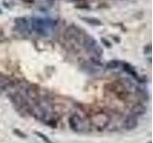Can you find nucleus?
Segmentation results:
<instances>
[{
    "label": "nucleus",
    "mask_w": 153,
    "mask_h": 143,
    "mask_svg": "<svg viewBox=\"0 0 153 143\" xmlns=\"http://www.w3.org/2000/svg\"><path fill=\"white\" fill-rule=\"evenodd\" d=\"M56 21L48 18H33L32 21V27L37 33L41 35H48L50 30L54 29Z\"/></svg>",
    "instance_id": "1"
},
{
    "label": "nucleus",
    "mask_w": 153,
    "mask_h": 143,
    "mask_svg": "<svg viewBox=\"0 0 153 143\" xmlns=\"http://www.w3.org/2000/svg\"><path fill=\"white\" fill-rule=\"evenodd\" d=\"M110 117L109 116L102 111H97L90 114L89 116V121L92 125L98 129H103L105 128L109 123Z\"/></svg>",
    "instance_id": "2"
},
{
    "label": "nucleus",
    "mask_w": 153,
    "mask_h": 143,
    "mask_svg": "<svg viewBox=\"0 0 153 143\" xmlns=\"http://www.w3.org/2000/svg\"><path fill=\"white\" fill-rule=\"evenodd\" d=\"M70 127L76 132H86L88 130V124L80 116L76 114H72L69 118Z\"/></svg>",
    "instance_id": "3"
},
{
    "label": "nucleus",
    "mask_w": 153,
    "mask_h": 143,
    "mask_svg": "<svg viewBox=\"0 0 153 143\" xmlns=\"http://www.w3.org/2000/svg\"><path fill=\"white\" fill-rule=\"evenodd\" d=\"M107 89L112 92L119 99H126L128 97V92L126 88L121 83L118 82V81H113V82L109 83L107 85Z\"/></svg>",
    "instance_id": "4"
},
{
    "label": "nucleus",
    "mask_w": 153,
    "mask_h": 143,
    "mask_svg": "<svg viewBox=\"0 0 153 143\" xmlns=\"http://www.w3.org/2000/svg\"><path fill=\"white\" fill-rule=\"evenodd\" d=\"M81 20H83L84 22L90 24L92 26H102V23L100 19L96 18V17H88V16H83V17H80Z\"/></svg>",
    "instance_id": "5"
},
{
    "label": "nucleus",
    "mask_w": 153,
    "mask_h": 143,
    "mask_svg": "<svg viewBox=\"0 0 153 143\" xmlns=\"http://www.w3.org/2000/svg\"><path fill=\"white\" fill-rule=\"evenodd\" d=\"M124 124H126V126L128 129L133 128V127H135L137 125V119H136V117L130 116H128L126 119V122H124Z\"/></svg>",
    "instance_id": "6"
},
{
    "label": "nucleus",
    "mask_w": 153,
    "mask_h": 143,
    "mask_svg": "<svg viewBox=\"0 0 153 143\" xmlns=\"http://www.w3.org/2000/svg\"><path fill=\"white\" fill-rule=\"evenodd\" d=\"M9 84H10L9 78L0 74V89H5Z\"/></svg>",
    "instance_id": "7"
},
{
    "label": "nucleus",
    "mask_w": 153,
    "mask_h": 143,
    "mask_svg": "<svg viewBox=\"0 0 153 143\" xmlns=\"http://www.w3.org/2000/svg\"><path fill=\"white\" fill-rule=\"evenodd\" d=\"M118 64L119 63H118L117 60H111L106 64V67L108 69H113V68H116V67L118 66Z\"/></svg>",
    "instance_id": "8"
},
{
    "label": "nucleus",
    "mask_w": 153,
    "mask_h": 143,
    "mask_svg": "<svg viewBox=\"0 0 153 143\" xmlns=\"http://www.w3.org/2000/svg\"><path fill=\"white\" fill-rule=\"evenodd\" d=\"M102 42L103 43V44L106 46V47H108V48H111V44H110V42L109 41H107V40H105L104 38H102Z\"/></svg>",
    "instance_id": "9"
},
{
    "label": "nucleus",
    "mask_w": 153,
    "mask_h": 143,
    "mask_svg": "<svg viewBox=\"0 0 153 143\" xmlns=\"http://www.w3.org/2000/svg\"><path fill=\"white\" fill-rule=\"evenodd\" d=\"M23 2H25V3H28V4H31V3H33L35 0H22Z\"/></svg>",
    "instance_id": "10"
},
{
    "label": "nucleus",
    "mask_w": 153,
    "mask_h": 143,
    "mask_svg": "<svg viewBox=\"0 0 153 143\" xmlns=\"http://www.w3.org/2000/svg\"><path fill=\"white\" fill-rule=\"evenodd\" d=\"M2 13V11H1V9H0V14H1Z\"/></svg>",
    "instance_id": "11"
}]
</instances>
